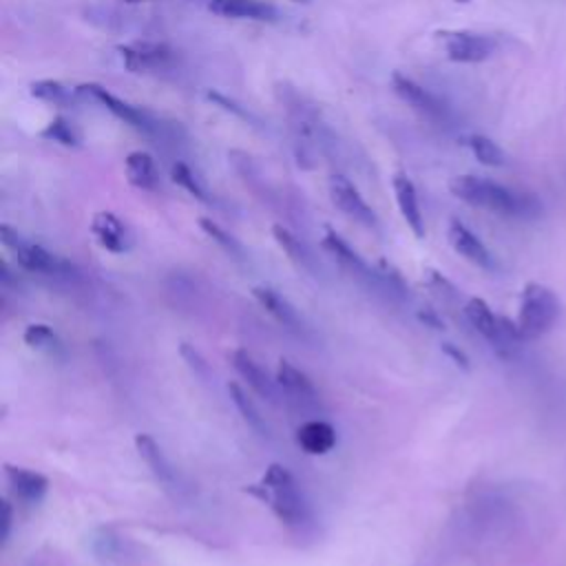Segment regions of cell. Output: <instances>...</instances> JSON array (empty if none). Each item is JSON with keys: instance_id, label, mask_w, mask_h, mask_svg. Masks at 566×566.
I'll return each mask as SVG.
<instances>
[{"instance_id": "7", "label": "cell", "mask_w": 566, "mask_h": 566, "mask_svg": "<svg viewBox=\"0 0 566 566\" xmlns=\"http://www.w3.org/2000/svg\"><path fill=\"white\" fill-rule=\"evenodd\" d=\"M77 93L82 95H88L93 99H97L106 111H111L117 119H122L124 124L133 126L135 130L139 133H146V135H157L161 130V124L144 108H137L124 99H119L117 95H113L111 91H106L104 86L99 84H82L77 86Z\"/></svg>"}, {"instance_id": "16", "label": "cell", "mask_w": 566, "mask_h": 566, "mask_svg": "<svg viewBox=\"0 0 566 566\" xmlns=\"http://www.w3.org/2000/svg\"><path fill=\"white\" fill-rule=\"evenodd\" d=\"M4 475L13 495L24 504H38L49 491V480L38 471L7 464Z\"/></svg>"}, {"instance_id": "32", "label": "cell", "mask_w": 566, "mask_h": 566, "mask_svg": "<svg viewBox=\"0 0 566 566\" xmlns=\"http://www.w3.org/2000/svg\"><path fill=\"white\" fill-rule=\"evenodd\" d=\"M11 520H13V511H11V504L4 500L2 502V517H0V539L7 542L9 533H11Z\"/></svg>"}, {"instance_id": "15", "label": "cell", "mask_w": 566, "mask_h": 566, "mask_svg": "<svg viewBox=\"0 0 566 566\" xmlns=\"http://www.w3.org/2000/svg\"><path fill=\"white\" fill-rule=\"evenodd\" d=\"M232 363L234 369L241 374V378L265 400L276 402L279 398V382L272 380V376L268 374V369L245 349H237L232 352Z\"/></svg>"}, {"instance_id": "22", "label": "cell", "mask_w": 566, "mask_h": 566, "mask_svg": "<svg viewBox=\"0 0 566 566\" xmlns=\"http://www.w3.org/2000/svg\"><path fill=\"white\" fill-rule=\"evenodd\" d=\"M124 172H126V181L139 190H155L159 184L157 164L153 155H148L146 150L128 153L124 159Z\"/></svg>"}, {"instance_id": "1", "label": "cell", "mask_w": 566, "mask_h": 566, "mask_svg": "<svg viewBox=\"0 0 566 566\" xmlns=\"http://www.w3.org/2000/svg\"><path fill=\"white\" fill-rule=\"evenodd\" d=\"M449 190L460 201L502 217L535 219L542 212V201L535 195L511 190L493 179L478 175H455L449 181Z\"/></svg>"}, {"instance_id": "24", "label": "cell", "mask_w": 566, "mask_h": 566, "mask_svg": "<svg viewBox=\"0 0 566 566\" xmlns=\"http://www.w3.org/2000/svg\"><path fill=\"white\" fill-rule=\"evenodd\" d=\"M272 234L276 239V243L283 248V252L303 270L307 272H316V265H314V259L310 254V250L305 248V243H301V239H296L287 228L283 226H274L272 228Z\"/></svg>"}, {"instance_id": "20", "label": "cell", "mask_w": 566, "mask_h": 566, "mask_svg": "<svg viewBox=\"0 0 566 566\" xmlns=\"http://www.w3.org/2000/svg\"><path fill=\"white\" fill-rule=\"evenodd\" d=\"M208 7L232 20H276V9L265 0H210Z\"/></svg>"}, {"instance_id": "17", "label": "cell", "mask_w": 566, "mask_h": 566, "mask_svg": "<svg viewBox=\"0 0 566 566\" xmlns=\"http://www.w3.org/2000/svg\"><path fill=\"white\" fill-rule=\"evenodd\" d=\"M135 449L139 453V458L146 462V467L150 469V473L164 484V486H177L179 478L175 467L170 464V460L166 458V453L161 451V447L157 444V440L148 433H137L135 436Z\"/></svg>"}, {"instance_id": "25", "label": "cell", "mask_w": 566, "mask_h": 566, "mask_svg": "<svg viewBox=\"0 0 566 566\" xmlns=\"http://www.w3.org/2000/svg\"><path fill=\"white\" fill-rule=\"evenodd\" d=\"M24 343L35 349V352H44L49 356H57L62 354V340L60 336L44 323H31L27 325L24 334H22Z\"/></svg>"}, {"instance_id": "12", "label": "cell", "mask_w": 566, "mask_h": 566, "mask_svg": "<svg viewBox=\"0 0 566 566\" xmlns=\"http://www.w3.org/2000/svg\"><path fill=\"white\" fill-rule=\"evenodd\" d=\"M91 232H93L95 241L113 254H124L133 248V234H130L128 226L117 214H113L108 210H99L93 214Z\"/></svg>"}, {"instance_id": "28", "label": "cell", "mask_w": 566, "mask_h": 566, "mask_svg": "<svg viewBox=\"0 0 566 566\" xmlns=\"http://www.w3.org/2000/svg\"><path fill=\"white\" fill-rule=\"evenodd\" d=\"M170 179H172L177 186H181L186 192H190L195 199H199V201H203V203H210V195H208L206 186H203L201 179L190 170V166H186V164H181V161L172 164V168H170Z\"/></svg>"}, {"instance_id": "13", "label": "cell", "mask_w": 566, "mask_h": 566, "mask_svg": "<svg viewBox=\"0 0 566 566\" xmlns=\"http://www.w3.org/2000/svg\"><path fill=\"white\" fill-rule=\"evenodd\" d=\"M323 245L325 250L340 263L343 270H347L352 276H356L358 281H365L367 285H380V276L378 272H374L365 261L363 256L340 237L336 234L334 230H325V237H323Z\"/></svg>"}, {"instance_id": "30", "label": "cell", "mask_w": 566, "mask_h": 566, "mask_svg": "<svg viewBox=\"0 0 566 566\" xmlns=\"http://www.w3.org/2000/svg\"><path fill=\"white\" fill-rule=\"evenodd\" d=\"M42 137L53 139L62 146H80V133L75 130L73 122H69L66 117H53L42 130Z\"/></svg>"}, {"instance_id": "9", "label": "cell", "mask_w": 566, "mask_h": 566, "mask_svg": "<svg viewBox=\"0 0 566 566\" xmlns=\"http://www.w3.org/2000/svg\"><path fill=\"white\" fill-rule=\"evenodd\" d=\"M391 88L394 93L407 104L411 106L413 111H418L420 115L429 117V119H436V122H444L449 117V111L447 106L431 93L427 91L424 86H420L413 77L396 71L391 75Z\"/></svg>"}, {"instance_id": "10", "label": "cell", "mask_w": 566, "mask_h": 566, "mask_svg": "<svg viewBox=\"0 0 566 566\" xmlns=\"http://www.w3.org/2000/svg\"><path fill=\"white\" fill-rule=\"evenodd\" d=\"M327 188H329V199L332 203L343 212L347 214L349 219L367 226V228H374L376 226V212L371 210V206L363 199V195L358 192V188L345 177V175H332L329 181H327Z\"/></svg>"}, {"instance_id": "34", "label": "cell", "mask_w": 566, "mask_h": 566, "mask_svg": "<svg viewBox=\"0 0 566 566\" xmlns=\"http://www.w3.org/2000/svg\"><path fill=\"white\" fill-rule=\"evenodd\" d=\"M294 2H310V0H294Z\"/></svg>"}, {"instance_id": "33", "label": "cell", "mask_w": 566, "mask_h": 566, "mask_svg": "<svg viewBox=\"0 0 566 566\" xmlns=\"http://www.w3.org/2000/svg\"><path fill=\"white\" fill-rule=\"evenodd\" d=\"M442 349H444V354H447V356H451V358H453V363H455V365H460L462 369H469V358L464 356V352H462V349H458V347H455V345H451V343H444V345H442Z\"/></svg>"}, {"instance_id": "2", "label": "cell", "mask_w": 566, "mask_h": 566, "mask_svg": "<svg viewBox=\"0 0 566 566\" xmlns=\"http://www.w3.org/2000/svg\"><path fill=\"white\" fill-rule=\"evenodd\" d=\"M250 491L263 500L276 517L287 524V526H301L307 522V502L294 480V475L281 467V464H270L259 484L250 486Z\"/></svg>"}, {"instance_id": "31", "label": "cell", "mask_w": 566, "mask_h": 566, "mask_svg": "<svg viewBox=\"0 0 566 566\" xmlns=\"http://www.w3.org/2000/svg\"><path fill=\"white\" fill-rule=\"evenodd\" d=\"M181 354H184V358L188 360V365L195 369L197 376H201V378L208 376V365H206V360L199 356V352H197L195 347H190L188 343H184V345H181Z\"/></svg>"}, {"instance_id": "23", "label": "cell", "mask_w": 566, "mask_h": 566, "mask_svg": "<svg viewBox=\"0 0 566 566\" xmlns=\"http://www.w3.org/2000/svg\"><path fill=\"white\" fill-rule=\"evenodd\" d=\"M228 394H230V400L234 402V407L239 409L241 418L261 436H268L270 433V427L265 422V418L261 416L259 407L252 402V398L245 394V389L239 385V382H230L228 385Z\"/></svg>"}, {"instance_id": "11", "label": "cell", "mask_w": 566, "mask_h": 566, "mask_svg": "<svg viewBox=\"0 0 566 566\" xmlns=\"http://www.w3.org/2000/svg\"><path fill=\"white\" fill-rule=\"evenodd\" d=\"M447 239L451 243V248L464 256L469 263L482 268V270H495V259L489 252V248L482 243V239L467 228L460 219H451L449 228H447Z\"/></svg>"}, {"instance_id": "29", "label": "cell", "mask_w": 566, "mask_h": 566, "mask_svg": "<svg viewBox=\"0 0 566 566\" xmlns=\"http://www.w3.org/2000/svg\"><path fill=\"white\" fill-rule=\"evenodd\" d=\"M199 226H201V230L214 241V243H219L230 256H237V259H243L245 256V250H243V245L228 232V230H223L219 223H214L212 219H199Z\"/></svg>"}, {"instance_id": "3", "label": "cell", "mask_w": 566, "mask_h": 566, "mask_svg": "<svg viewBox=\"0 0 566 566\" xmlns=\"http://www.w3.org/2000/svg\"><path fill=\"white\" fill-rule=\"evenodd\" d=\"M562 303L557 294L542 283H526L517 307V332L522 340H535L548 334L559 321Z\"/></svg>"}, {"instance_id": "35", "label": "cell", "mask_w": 566, "mask_h": 566, "mask_svg": "<svg viewBox=\"0 0 566 566\" xmlns=\"http://www.w3.org/2000/svg\"><path fill=\"white\" fill-rule=\"evenodd\" d=\"M128 2H144V0H128Z\"/></svg>"}, {"instance_id": "4", "label": "cell", "mask_w": 566, "mask_h": 566, "mask_svg": "<svg viewBox=\"0 0 566 566\" xmlns=\"http://www.w3.org/2000/svg\"><path fill=\"white\" fill-rule=\"evenodd\" d=\"M464 316L471 323V327L502 356L509 358L517 345L522 343V336L517 332L515 321L495 314L486 301L473 296L464 305Z\"/></svg>"}, {"instance_id": "19", "label": "cell", "mask_w": 566, "mask_h": 566, "mask_svg": "<svg viewBox=\"0 0 566 566\" xmlns=\"http://www.w3.org/2000/svg\"><path fill=\"white\" fill-rule=\"evenodd\" d=\"M391 186H394L396 203H398L402 219L407 221V226L411 228V232L416 237H424V219H422V210L418 203V192H416L413 181L407 175H396Z\"/></svg>"}, {"instance_id": "8", "label": "cell", "mask_w": 566, "mask_h": 566, "mask_svg": "<svg viewBox=\"0 0 566 566\" xmlns=\"http://www.w3.org/2000/svg\"><path fill=\"white\" fill-rule=\"evenodd\" d=\"M117 51L124 66L130 73H148V71L166 69L175 57V51L166 42H155V40L126 42V44H119Z\"/></svg>"}, {"instance_id": "21", "label": "cell", "mask_w": 566, "mask_h": 566, "mask_svg": "<svg viewBox=\"0 0 566 566\" xmlns=\"http://www.w3.org/2000/svg\"><path fill=\"white\" fill-rule=\"evenodd\" d=\"M296 444L310 455H325L336 444V429L325 420H307L296 429Z\"/></svg>"}, {"instance_id": "5", "label": "cell", "mask_w": 566, "mask_h": 566, "mask_svg": "<svg viewBox=\"0 0 566 566\" xmlns=\"http://www.w3.org/2000/svg\"><path fill=\"white\" fill-rule=\"evenodd\" d=\"M0 241L2 245L13 254V259L29 272H40V274H71L73 265L62 259L60 254H53L40 243L29 241L22 237L18 230L11 226L2 223L0 226Z\"/></svg>"}, {"instance_id": "18", "label": "cell", "mask_w": 566, "mask_h": 566, "mask_svg": "<svg viewBox=\"0 0 566 566\" xmlns=\"http://www.w3.org/2000/svg\"><path fill=\"white\" fill-rule=\"evenodd\" d=\"M252 294L261 303V307H265L281 325H285L287 329H292L296 334H305V323H303L301 314L285 296H281L276 290H272L268 285H256L252 290Z\"/></svg>"}, {"instance_id": "27", "label": "cell", "mask_w": 566, "mask_h": 566, "mask_svg": "<svg viewBox=\"0 0 566 566\" xmlns=\"http://www.w3.org/2000/svg\"><path fill=\"white\" fill-rule=\"evenodd\" d=\"M29 93L42 102L55 104V106H66L73 97V91L64 86L57 80H35L29 84Z\"/></svg>"}, {"instance_id": "26", "label": "cell", "mask_w": 566, "mask_h": 566, "mask_svg": "<svg viewBox=\"0 0 566 566\" xmlns=\"http://www.w3.org/2000/svg\"><path fill=\"white\" fill-rule=\"evenodd\" d=\"M467 146L471 148L473 157L484 164V166H504L506 164V155L504 150L486 135H480V133H473L467 137Z\"/></svg>"}, {"instance_id": "6", "label": "cell", "mask_w": 566, "mask_h": 566, "mask_svg": "<svg viewBox=\"0 0 566 566\" xmlns=\"http://www.w3.org/2000/svg\"><path fill=\"white\" fill-rule=\"evenodd\" d=\"M442 53L451 60V62H460V64H478L489 60L495 49L497 42L495 38L486 35V33H478V31H467V29H449V31H438L436 33Z\"/></svg>"}, {"instance_id": "14", "label": "cell", "mask_w": 566, "mask_h": 566, "mask_svg": "<svg viewBox=\"0 0 566 566\" xmlns=\"http://www.w3.org/2000/svg\"><path fill=\"white\" fill-rule=\"evenodd\" d=\"M276 382H279V389L294 405H298V407H316L318 405V394H316L312 380L285 358L279 360Z\"/></svg>"}]
</instances>
